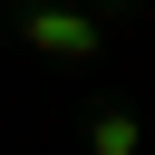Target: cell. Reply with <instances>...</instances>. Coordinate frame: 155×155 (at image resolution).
<instances>
[{
  "label": "cell",
  "instance_id": "cell-1",
  "mask_svg": "<svg viewBox=\"0 0 155 155\" xmlns=\"http://www.w3.org/2000/svg\"><path fill=\"white\" fill-rule=\"evenodd\" d=\"M19 39H29L39 58H97L107 19H97V10H58V0H39V10H19Z\"/></svg>",
  "mask_w": 155,
  "mask_h": 155
},
{
  "label": "cell",
  "instance_id": "cell-2",
  "mask_svg": "<svg viewBox=\"0 0 155 155\" xmlns=\"http://www.w3.org/2000/svg\"><path fill=\"white\" fill-rule=\"evenodd\" d=\"M87 155H145V116L136 107H87Z\"/></svg>",
  "mask_w": 155,
  "mask_h": 155
},
{
  "label": "cell",
  "instance_id": "cell-3",
  "mask_svg": "<svg viewBox=\"0 0 155 155\" xmlns=\"http://www.w3.org/2000/svg\"><path fill=\"white\" fill-rule=\"evenodd\" d=\"M126 10H136V0H97V19H126Z\"/></svg>",
  "mask_w": 155,
  "mask_h": 155
}]
</instances>
